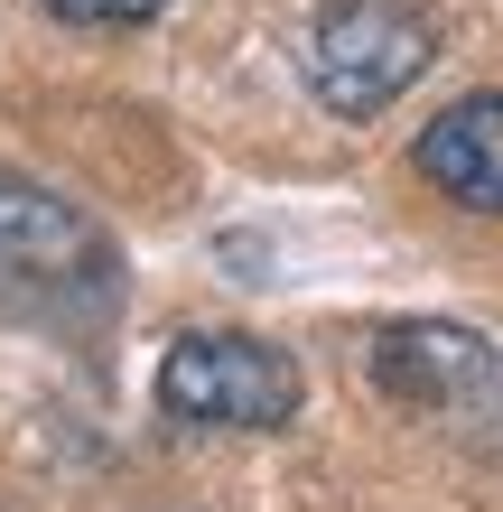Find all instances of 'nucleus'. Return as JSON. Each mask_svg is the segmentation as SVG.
<instances>
[{
    "instance_id": "1",
    "label": "nucleus",
    "mask_w": 503,
    "mask_h": 512,
    "mask_svg": "<svg viewBox=\"0 0 503 512\" xmlns=\"http://www.w3.org/2000/svg\"><path fill=\"white\" fill-rule=\"evenodd\" d=\"M429 56H438V28L410 0H336V10H317L299 66H308V94L327 112L373 122V112H392L429 75Z\"/></svg>"
},
{
    "instance_id": "2",
    "label": "nucleus",
    "mask_w": 503,
    "mask_h": 512,
    "mask_svg": "<svg viewBox=\"0 0 503 512\" xmlns=\"http://www.w3.org/2000/svg\"><path fill=\"white\" fill-rule=\"evenodd\" d=\"M159 410L187 429H289L299 419V364L261 336L196 326L159 354Z\"/></svg>"
},
{
    "instance_id": "3",
    "label": "nucleus",
    "mask_w": 503,
    "mask_h": 512,
    "mask_svg": "<svg viewBox=\"0 0 503 512\" xmlns=\"http://www.w3.org/2000/svg\"><path fill=\"white\" fill-rule=\"evenodd\" d=\"M364 354H373V382L392 401H410V410H438V419H457V410L494 419L503 410L494 345L476 326H457V317H392V326H373Z\"/></svg>"
},
{
    "instance_id": "4",
    "label": "nucleus",
    "mask_w": 503,
    "mask_h": 512,
    "mask_svg": "<svg viewBox=\"0 0 503 512\" xmlns=\"http://www.w3.org/2000/svg\"><path fill=\"white\" fill-rule=\"evenodd\" d=\"M420 177L438 196H457V205H476V215H503V94H466L448 103L438 122L420 131Z\"/></svg>"
},
{
    "instance_id": "5",
    "label": "nucleus",
    "mask_w": 503,
    "mask_h": 512,
    "mask_svg": "<svg viewBox=\"0 0 503 512\" xmlns=\"http://www.w3.org/2000/svg\"><path fill=\"white\" fill-rule=\"evenodd\" d=\"M0 261H19L28 280H75V270L103 261V243L66 196L28 187V177H0Z\"/></svg>"
},
{
    "instance_id": "6",
    "label": "nucleus",
    "mask_w": 503,
    "mask_h": 512,
    "mask_svg": "<svg viewBox=\"0 0 503 512\" xmlns=\"http://www.w3.org/2000/svg\"><path fill=\"white\" fill-rule=\"evenodd\" d=\"M38 10L75 19V28H140V19H159L168 0H38Z\"/></svg>"
}]
</instances>
